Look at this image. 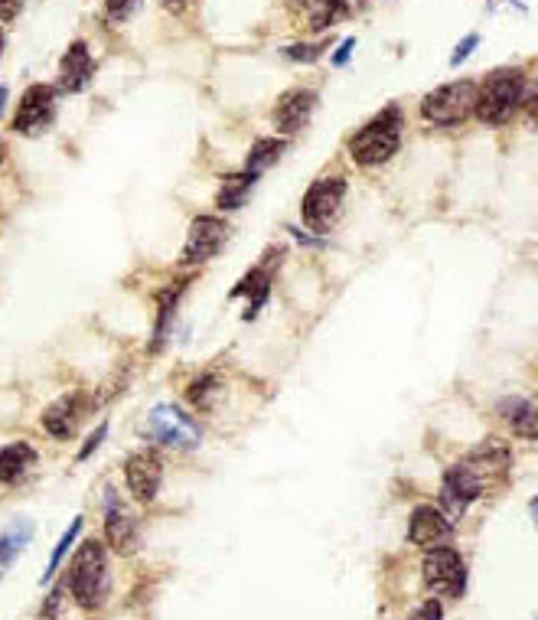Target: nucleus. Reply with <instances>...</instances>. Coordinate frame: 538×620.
I'll list each match as a JSON object with an SVG mask.
<instances>
[{
	"label": "nucleus",
	"instance_id": "f257e3e1",
	"mask_svg": "<svg viewBox=\"0 0 538 620\" xmlns=\"http://www.w3.org/2000/svg\"><path fill=\"white\" fill-rule=\"evenodd\" d=\"M509 467V451L499 444H483L473 454H467L457 467L447 470L444 487H441V503L450 516H464L467 506L490 487L493 480H499Z\"/></svg>",
	"mask_w": 538,
	"mask_h": 620
},
{
	"label": "nucleus",
	"instance_id": "f03ea898",
	"mask_svg": "<svg viewBox=\"0 0 538 620\" xmlns=\"http://www.w3.org/2000/svg\"><path fill=\"white\" fill-rule=\"evenodd\" d=\"M69 588L72 598L79 601L85 611H98L108 601L111 591V575H108V558H105V545L102 542H82L79 552L72 558L69 568Z\"/></svg>",
	"mask_w": 538,
	"mask_h": 620
},
{
	"label": "nucleus",
	"instance_id": "7ed1b4c3",
	"mask_svg": "<svg viewBox=\"0 0 538 620\" xmlns=\"http://www.w3.org/2000/svg\"><path fill=\"white\" fill-rule=\"evenodd\" d=\"M402 128H405L402 111L395 105L385 108L349 141V154H353L359 167H379L398 154V147H402Z\"/></svg>",
	"mask_w": 538,
	"mask_h": 620
},
{
	"label": "nucleus",
	"instance_id": "20e7f679",
	"mask_svg": "<svg viewBox=\"0 0 538 620\" xmlns=\"http://www.w3.org/2000/svg\"><path fill=\"white\" fill-rule=\"evenodd\" d=\"M525 98V72L522 69H496L477 85V102L473 111L483 124H506L516 115L519 102Z\"/></svg>",
	"mask_w": 538,
	"mask_h": 620
},
{
	"label": "nucleus",
	"instance_id": "39448f33",
	"mask_svg": "<svg viewBox=\"0 0 538 620\" xmlns=\"http://www.w3.org/2000/svg\"><path fill=\"white\" fill-rule=\"evenodd\" d=\"M473 102H477V82H447L441 89L424 95L421 115L424 121L441 124V128H454V124H464L473 115Z\"/></svg>",
	"mask_w": 538,
	"mask_h": 620
},
{
	"label": "nucleus",
	"instance_id": "423d86ee",
	"mask_svg": "<svg viewBox=\"0 0 538 620\" xmlns=\"http://www.w3.org/2000/svg\"><path fill=\"white\" fill-rule=\"evenodd\" d=\"M144 431H147L150 441L164 444V448H173V451H190L199 444V438H203V431H199L193 415H186L183 408H177V405L150 408Z\"/></svg>",
	"mask_w": 538,
	"mask_h": 620
},
{
	"label": "nucleus",
	"instance_id": "0eeeda50",
	"mask_svg": "<svg viewBox=\"0 0 538 620\" xmlns=\"http://www.w3.org/2000/svg\"><path fill=\"white\" fill-rule=\"evenodd\" d=\"M421 572H424V585L434 594H441V598H460L467 588V565L460 552H454L450 545H437V549L424 552Z\"/></svg>",
	"mask_w": 538,
	"mask_h": 620
},
{
	"label": "nucleus",
	"instance_id": "6e6552de",
	"mask_svg": "<svg viewBox=\"0 0 538 620\" xmlns=\"http://www.w3.org/2000/svg\"><path fill=\"white\" fill-rule=\"evenodd\" d=\"M346 200V180L343 177H323L307 190L304 203H300V216L314 232H327L336 226V219L343 213Z\"/></svg>",
	"mask_w": 538,
	"mask_h": 620
},
{
	"label": "nucleus",
	"instance_id": "1a4fd4ad",
	"mask_svg": "<svg viewBox=\"0 0 538 620\" xmlns=\"http://www.w3.org/2000/svg\"><path fill=\"white\" fill-rule=\"evenodd\" d=\"M56 121V89L53 85H30L27 92H23L20 105H17V115H14V131L17 134H43L49 131V124Z\"/></svg>",
	"mask_w": 538,
	"mask_h": 620
},
{
	"label": "nucleus",
	"instance_id": "9d476101",
	"mask_svg": "<svg viewBox=\"0 0 538 620\" xmlns=\"http://www.w3.org/2000/svg\"><path fill=\"white\" fill-rule=\"evenodd\" d=\"M229 239V226L219 216H199L193 219L190 232H186V245L180 262L183 265H203L209 258L219 255V248Z\"/></svg>",
	"mask_w": 538,
	"mask_h": 620
},
{
	"label": "nucleus",
	"instance_id": "9b49d317",
	"mask_svg": "<svg viewBox=\"0 0 538 620\" xmlns=\"http://www.w3.org/2000/svg\"><path fill=\"white\" fill-rule=\"evenodd\" d=\"M124 480H128V490L137 503H154L160 483H164V464L154 451H137L124 464Z\"/></svg>",
	"mask_w": 538,
	"mask_h": 620
},
{
	"label": "nucleus",
	"instance_id": "f8f14e48",
	"mask_svg": "<svg viewBox=\"0 0 538 620\" xmlns=\"http://www.w3.org/2000/svg\"><path fill=\"white\" fill-rule=\"evenodd\" d=\"M89 415V399L79 392H69V395H59V399L53 402L43 412V428L53 434V438L59 441H69L75 431H79L82 418Z\"/></svg>",
	"mask_w": 538,
	"mask_h": 620
},
{
	"label": "nucleus",
	"instance_id": "ddd939ff",
	"mask_svg": "<svg viewBox=\"0 0 538 620\" xmlns=\"http://www.w3.org/2000/svg\"><path fill=\"white\" fill-rule=\"evenodd\" d=\"M408 539L421 545V549H437V545H447L454 539V523L450 516L441 513L437 506H415L411 513V526H408Z\"/></svg>",
	"mask_w": 538,
	"mask_h": 620
},
{
	"label": "nucleus",
	"instance_id": "4468645a",
	"mask_svg": "<svg viewBox=\"0 0 538 620\" xmlns=\"http://www.w3.org/2000/svg\"><path fill=\"white\" fill-rule=\"evenodd\" d=\"M314 108H317V92L291 89V92H284L278 98L271 121H274V128H278L281 134H297L310 121V115H314Z\"/></svg>",
	"mask_w": 538,
	"mask_h": 620
},
{
	"label": "nucleus",
	"instance_id": "2eb2a0df",
	"mask_svg": "<svg viewBox=\"0 0 538 620\" xmlns=\"http://www.w3.org/2000/svg\"><path fill=\"white\" fill-rule=\"evenodd\" d=\"M92 76H95V62H92L89 46H85L82 40L72 43L59 62V89L62 92H82V89H89Z\"/></svg>",
	"mask_w": 538,
	"mask_h": 620
},
{
	"label": "nucleus",
	"instance_id": "dca6fc26",
	"mask_svg": "<svg viewBox=\"0 0 538 620\" xmlns=\"http://www.w3.org/2000/svg\"><path fill=\"white\" fill-rule=\"evenodd\" d=\"M105 539L108 545L115 549L118 555H134L137 552V542H141V536H137V519L121 510L118 503L108 506V519H105Z\"/></svg>",
	"mask_w": 538,
	"mask_h": 620
},
{
	"label": "nucleus",
	"instance_id": "f3484780",
	"mask_svg": "<svg viewBox=\"0 0 538 620\" xmlns=\"http://www.w3.org/2000/svg\"><path fill=\"white\" fill-rule=\"evenodd\" d=\"M499 415L512 428V434H519L525 441H535L538 434V415H535V405L529 399H522V395H509V399L499 402Z\"/></svg>",
	"mask_w": 538,
	"mask_h": 620
},
{
	"label": "nucleus",
	"instance_id": "a211bd4d",
	"mask_svg": "<svg viewBox=\"0 0 538 620\" xmlns=\"http://www.w3.org/2000/svg\"><path fill=\"white\" fill-rule=\"evenodd\" d=\"M33 464H36V451L27 441L0 448V483H17L20 477H27V470Z\"/></svg>",
	"mask_w": 538,
	"mask_h": 620
},
{
	"label": "nucleus",
	"instance_id": "6ab92c4d",
	"mask_svg": "<svg viewBox=\"0 0 538 620\" xmlns=\"http://www.w3.org/2000/svg\"><path fill=\"white\" fill-rule=\"evenodd\" d=\"M255 173H232V177H225L222 186H219V193H216V206L222 209V213H229V209H242L245 200H248V193L255 190Z\"/></svg>",
	"mask_w": 538,
	"mask_h": 620
},
{
	"label": "nucleus",
	"instance_id": "aec40b11",
	"mask_svg": "<svg viewBox=\"0 0 538 620\" xmlns=\"http://www.w3.org/2000/svg\"><path fill=\"white\" fill-rule=\"evenodd\" d=\"M281 151H284V141H278V138H261V141H255L252 144V151H248V164H245V170L248 173H258L261 170H268L274 160L281 157Z\"/></svg>",
	"mask_w": 538,
	"mask_h": 620
},
{
	"label": "nucleus",
	"instance_id": "412c9836",
	"mask_svg": "<svg viewBox=\"0 0 538 620\" xmlns=\"http://www.w3.org/2000/svg\"><path fill=\"white\" fill-rule=\"evenodd\" d=\"M30 536H33L30 523H14L4 532V536H0V572H4L10 562H14V555L30 542Z\"/></svg>",
	"mask_w": 538,
	"mask_h": 620
},
{
	"label": "nucleus",
	"instance_id": "4be33fe9",
	"mask_svg": "<svg viewBox=\"0 0 538 620\" xmlns=\"http://www.w3.org/2000/svg\"><path fill=\"white\" fill-rule=\"evenodd\" d=\"M219 395H222V382L216 376H199L190 386V402L199 412H209V408L219 402Z\"/></svg>",
	"mask_w": 538,
	"mask_h": 620
},
{
	"label": "nucleus",
	"instance_id": "5701e85b",
	"mask_svg": "<svg viewBox=\"0 0 538 620\" xmlns=\"http://www.w3.org/2000/svg\"><path fill=\"white\" fill-rule=\"evenodd\" d=\"M79 529H82V516H79V519H75V523L69 526V532H66V536H62V539H59V545H56V552H53V558H49V568H46V572H43V581H49V578H53V575H56V568H59V562H62V558H66V552H69V545L75 542V536H79Z\"/></svg>",
	"mask_w": 538,
	"mask_h": 620
},
{
	"label": "nucleus",
	"instance_id": "b1692460",
	"mask_svg": "<svg viewBox=\"0 0 538 620\" xmlns=\"http://www.w3.org/2000/svg\"><path fill=\"white\" fill-rule=\"evenodd\" d=\"M323 4L330 7V14L340 20V17H356L362 10L369 7V0H323Z\"/></svg>",
	"mask_w": 538,
	"mask_h": 620
},
{
	"label": "nucleus",
	"instance_id": "393cba45",
	"mask_svg": "<svg viewBox=\"0 0 538 620\" xmlns=\"http://www.w3.org/2000/svg\"><path fill=\"white\" fill-rule=\"evenodd\" d=\"M105 7L111 20H128L134 10L141 7V0H105Z\"/></svg>",
	"mask_w": 538,
	"mask_h": 620
},
{
	"label": "nucleus",
	"instance_id": "a878e982",
	"mask_svg": "<svg viewBox=\"0 0 538 620\" xmlns=\"http://www.w3.org/2000/svg\"><path fill=\"white\" fill-rule=\"evenodd\" d=\"M444 617V607H441V601H424L415 614H411L408 620H441Z\"/></svg>",
	"mask_w": 538,
	"mask_h": 620
},
{
	"label": "nucleus",
	"instance_id": "bb28decb",
	"mask_svg": "<svg viewBox=\"0 0 538 620\" xmlns=\"http://www.w3.org/2000/svg\"><path fill=\"white\" fill-rule=\"evenodd\" d=\"M284 53L291 56V59H304V62H314V59H320V56H323V46H287Z\"/></svg>",
	"mask_w": 538,
	"mask_h": 620
},
{
	"label": "nucleus",
	"instance_id": "cd10ccee",
	"mask_svg": "<svg viewBox=\"0 0 538 620\" xmlns=\"http://www.w3.org/2000/svg\"><path fill=\"white\" fill-rule=\"evenodd\" d=\"M477 43H480V36H477V33H470V36H467V40H464V43H460V46H457V53H454V56H450V66H460V62H464V59H467V56L473 53V46H477Z\"/></svg>",
	"mask_w": 538,
	"mask_h": 620
},
{
	"label": "nucleus",
	"instance_id": "c85d7f7f",
	"mask_svg": "<svg viewBox=\"0 0 538 620\" xmlns=\"http://www.w3.org/2000/svg\"><path fill=\"white\" fill-rule=\"evenodd\" d=\"M23 10V0H0V23L14 20Z\"/></svg>",
	"mask_w": 538,
	"mask_h": 620
},
{
	"label": "nucleus",
	"instance_id": "c756f323",
	"mask_svg": "<svg viewBox=\"0 0 538 620\" xmlns=\"http://www.w3.org/2000/svg\"><path fill=\"white\" fill-rule=\"evenodd\" d=\"M105 434H108V425H98V431L92 434V438H89V444H85V448L79 451V461H85V457H89L95 448H98V444H102L105 441Z\"/></svg>",
	"mask_w": 538,
	"mask_h": 620
},
{
	"label": "nucleus",
	"instance_id": "7c9ffc66",
	"mask_svg": "<svg viewBox=\"0 0 538 620\" xmlns=\"http://www.w3.org/2000/svg\"><path fill=\"white\" fill-rule=\"evenodd\" d=\"M59 601H62V588H56L53 594H49V604H46V611L40 614V620H53V617H56V607H59Z\"/></svg>",
	"mask_w": 538,
	"mask_h": 620
},
{
	"label": "nucleus",
	"instance_id": "2f4dec72",
	"mask_svg": "<svg viewBox=\"0 0 538 620\" xmlns=\"http://www.w3.org/2000/svg\"><path fill=\"white\" fill-rule=\"evenodd\" d=\"M353 46H356V40H346V43L340 46V53L333 56V62H336V66H343V62L349 59V53H353Z\"/></svg>",
	"mask_w": 538,
	"mask_h": 620
},
{
	"label": "nucleus",
	"instance_id": "473e14b6",
	"mask_svg": "<svg viewBox=\"0 0 538 620\" xmlns=\"http://www.w3.org/2000/svg\"><path fill=\"white\" fill-rule=\"evenodd\" d=\"M4 105H7V89L0 85V115H4Z\"/></svg>",
	"mask_w": 538,
	"mask_h": 620
},
{
	"label": "nucleus",
	"instance_id": "72a5a7b5",
	"mask_svg": "<svg viewBox=\"0 0 538 620\" xmlns=\"http://www.w3.org/2000/svg\"><path fill=\"white\" fill-rule=\"evenodd\" d=\"M0 53H4V33H0Z\"/></svg>",
	"mask_w": 538,
	"mask_h": 620
}]
</instances>
